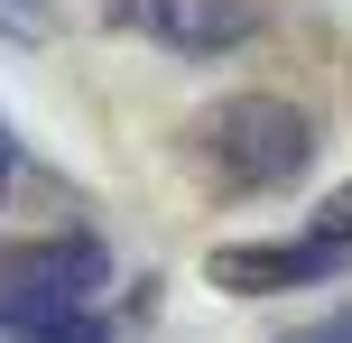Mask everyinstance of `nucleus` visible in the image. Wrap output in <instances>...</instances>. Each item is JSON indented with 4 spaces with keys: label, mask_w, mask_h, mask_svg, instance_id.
<instances>
[{
    "label": "nucleus",
    "mask_w": 352,
    "mask_h": 343,
    "mask_svg": "<svg viewBox=\"0 0 352 343\" xmlns=\"http://www.w3.org/2000/svg\"><path fill=\"white\" fill-rule=\"evenodd\" d=\"M195 148H204V167L232 195H269V186H287L316 158V121L287 93H232V102H213L195 121Z\"/></svg>",
    "instance_id": "nucleus-1"
},
{
    "label": "nucleus",
    "mask_w": 352,
    "mask_h": 343,
    "mask_svg": "<svg viewBox=\"0 0 352 343\" xmlns=\"http://www.w3.org/2000/svg\"><path fill=\"white\" fill-rule=\"evenodd\" d=\"M111 288V251L93 232H56V241H28L19 260H0V325L28 307H74V297H102Z\"/></svg>",
    "instance_id": "nucleus-2"
},
{
    "label": "nucleus",
    "mask_w": 352,
    "mask_h": 343,
    "mask_svg": "<svg viewBox=\"0 0 352 343\" xmlns=\"http://www.w3.org/2000/svg\"><path fill=\"white\" fill-rule=\"evenodd\" d=\"M343 260H352L343 241H316V232H306V241H241V251H213L204 278H213L223 297H278V288H316V278H334Z\"/></svg>",
    "instance_id": "nucleus-3"
},
{
    "label": "nucleus",
    "mask_w": 352,
    "mask_h": 343,
    "mask_svg": "<svg viewBox=\"0 0 352 343\" xmlns=\"http://www.w3.org/2000/svg\"><path fill=\"white\" fill-rule=\"evenodd\" d=\"M10 343H111V325L93 316V297H74V307H28L0 325Z\"/></svg>",
    "instance_id": "nucleus-4"
},
{
    "label": "nucleus",
    "mask_w": 352,
    "mask_h": 343,
    "mask_svg": "<svg viewBox=\"0 0 352 343\" xmlns=\"http://www.w3.org/2000/svg\"><path fill=\"white\" fill-rule=\"evenodd\" d=\"M306 232H316V241H343V251H352V186H334V195L316 204V223H306Z\"/></svg>",
    "instance_id": "nucleus-5"
},
{
    "label": "nucleus",
    "mask_w": 352,
    "mask_h": 343,
    "mask_svg": "<svg viewBox=\"0 0 352 343\" xmlns=\"http://www.w3.org/2000/svg\"><path fill=\"white\" fill-rule=\"evenodd\" d=\"M0 37L37 47V37H47V0H0Z\"/></svg>",
    "instance_id": "nucleus-6"
},
{
    "label": "nucleus",
    "mask_w": 352,
    "mask_h": 343,
    "mask_svg": "<svg viewBox=\"0 0 352 343\" xmlns=\"http://www.w3.org/2000/svg\"><path fill=\"white\" fill-rule=\"evenodd\" d=\"M278 343H352V316H324V325H297V334H278Z\"/></svg>",
    "instance_id": "nucleus-7"
},
{
    "label": "nucleus",
    "mask_w": 352,
    "mask_h": 343,
    "mask_svg": "<svg viewBox=\"0 0 352 343\" xmlns=\"http://www.w3.org/2000/svg\"><path fill=\"white\" fill-rule=\"evenodd\" d=\"M10 167H19V148H10V130H0V195H10Z\"/></svg>",
    "instance_id": "nucleus-8"
}]
</instances>
